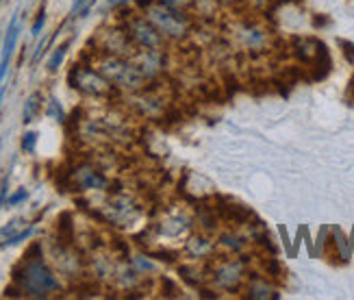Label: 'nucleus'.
<instances>
[{
    "instance_id": "nucleus-11",
    "label": "nucleus",
    "mask_w": 354,
    "mask_h": 300,
    "mask_svg": "<svg viewBox=\"0 0 354 300\" xmlns=\"http://www.w3.org/2000/svg\"><path fill=\"white\" fill-rule=\"evenodd\" d=\"M215 211H218L220 220L226 224H245L250 222V220H254V213L243 207V204H218V207H213Z\"/></svg>"
},
{
    "instance_id": "nucleus-10",
    "label": "nucleus",
    "mask_w": 354,
    "mask_h": 300,
    "mask_svg": "<svg viewBox=\"0 0 354 300\" xmlns=\"http://www.w3.org/2000/svg\"><path fill=\"white\" fill-rule=\"evenodd\" d=\"M215 279V285L222 288V290H237L239 281L243 279V261L235 259V261H222V265L215 270L213 274Z\"/></svg>"
},
{
    "instance_id": "nucleus-6",
    "label": "nucleus",
    "mask_w": 354,
    "mask_h": 300,
    "mask_svg": "<svg viewBox=\"0 0 354 300\" xmlns=\"http://www.w3.org/2000/svg\"><path fill=\"white\" fill-rule=\"evenodd\" d=\"M68 183H70V187L76 189V192H87V189H106V185H109L106 177L91 164L76 166L68 175Z\"/></svg>"
},
{
    "instance_id": "nucleus-9",
    "label": "nucleus",
    "mask_w": 354,
    "mask_h": 300,
    "mask_svg": "<svg viewBox=\"0 0 354 300\" xmlns=\"http://www.w3.org/2000/svg\"><path fill=\"white\" fill-rule=\"evenodd\" d=\"M104 213H106V220H111L113 224L124 227L127 222L135 220L137 209H135V204H133L131 198H127V196H115V198H111L109 202H106Z\"/></svg>"
},
{
    "instance_id": "nucleus-8",
    "label": "nucleus",
    "mask_w": 354,
    "mask_h": 300,
    "mask_svg": "<svg viewBox=\"0 0 354 300\" xmlns=\"http://www.w3.org/2000/svg\"><path fill=\"white\" fill-rule=\"evenodd\" d=\"M131 61L135 63V68L144 74L146 81H152V78H157L165 68V53L150 51V48H137L131 55Z\"/></svg>"
},
{
    "instance_id": "nucleus-18",
    "label": "nucleus",
    "mask_w": 354,
    "mask_h": 300,
    "mask_svg": "<svg viewBox=\"0 0 354 300\" xmlns=\"http://www.w3.org/2000/svg\"><path fill=\"white\" fill-rule=\"evenodd\" d=\"M35 144H37V133H26L24 139H22V150L24 152H33Z\"/></svg>"
},
{
    "instance_id": "nucleus-4",
    "label": "nucleus",
    "mask_w": 354,
    "mask_h": 300,
    "mask_svg": "<svg viewBox=\"0 0 354 300\" xmlns=\"http://www.w3.org/2000/svg\"><path fill=\"white\" fill-rule=\"evenodd\" d=\"M68 81L74 89H79L85 96H94V98H109L113 94V85L106 81L100 74V70H94L91 66H74L70 70Z\"/></svg>"
},
{
    "instance_id": "nucleus-2",
    "label": "nucleus",
    "mask_w": 354,
    "mask_h": 300,
    "mask_svg": "<svg viewBox=\"0 0 354 300\" xmlns=\"http://www.w3.org/2000/svg\"><path fill=\"white\" fill-rule=\"evenodd\" d=\"M96 66L100 74L109 81L115 89L122 91H142L146 89V78L144 74L135 68V63L127 57H115V55H98Z\"/></svg>"
},
{
    "instance_id": "nucleus-19",
    "label": "nucleus",
    "mask_w": 354,
    "mask_h": 300,
    "mask_svg": "<svg viewBox=\"0 0 354 300\" xmlns=\"http://www.w3.org/2000/svg\"><path fill=\"white\" fill-rule=\"evenodd\" d=\"M339 46L344 48L346 59H348L350 63H354V44H350V42H346V39H339Z\"/></svg>"
},
{
    "instance_id": "nucleus-23",
    "label": "nucleus",
    "mask_w": 354,
    "mask_h": 300,
    "mask_svg": "<svg viewBox=\"0 0 354 300\" xmlns=\"http://www.w3.org/2000/svg\"><path fill=\"white\" fill-rule=\"evenodd\" d=\"M346 98H348L350 103H354V76H352V81H350V85H348V91H346Z\"/></svg>"
},
{
    "instance_id": "nucleus-20",
    "label": "nucleus",
    "mask_w": 354,
    "mask_h": 300,
    "mask_svg": "<svg viewBox=\"0 0 354 300\" xmlns=\"http://www.w3.org/2000/svg\"><path fill=\"white\" fill-rule=\"evenodd\" d=\"M26 198H28V192H26V189H20V192H15V194L7 200V204H9V207H13V204H18V202L26 200Z\"/></svg>"
},
{
    "instance_id": "nucleus-7",
    "label": "nucleus",
    "mask_w": 354,
    "mask_h": 300,
    "mask_svg": "<svg viewBox=\"0 0 354 300\" xmlns=\"http://www.w3.org/2000/svg\"><path fill=\"white\" fill-rule=\"evenodd\" d=\"M98 48H100V55H115V57H127V59H131V55L137 51L135 44L129 39L127 30H118V28L102 30L98 35Z\"/></svg>"
},
{
    "instance_id": "nucleus-12",
    "label": "nucleus",
    "mask_w": 354,
    "mask_h": 300,
    "mask_svg": "<svg viewBox=\"0 0 354 300\" xmlns=\"http://www.w3.org/2000/svg\"><path fill=\"white\" fill-rule=\"evenodd\" d=\"M330 233H333V238L326 242L328 248H333L330 257H333V259H339L342 263H346V261L350 259V244H348V240H346V235H344L339 229H337V227H335Z\"/></svg>"
},
{
    "instance_id": "nucleus-1",
    "label": "nucleus",
    "mask_w": 354,
    "mask_h": 300,
    "mask_svg": "<svg viewBox=\"0 0 354 300\" xmlns=\"http://www.w3.org/2000/svg\"><path fill=\"white\" fill-rule=\"evenodd\" d=\"M13 283L20 285L22 296L30 298H48L59 290L57 276L41 259H24V263L13 272Z\"/></svg>"
},
{
    "instance_id": "nucleus-13",
    "label": "nucleus",
    "mask_w": 354,
    "mask_h": 300,
    "mask_svg": "<svg viewBox=\"0 0 354 300\" xmlns=\"http://www.w3.org/2000/svg\"><path fill=\"white\" fill-rule=\"evenodd\" d=\"M213 252V244L207 238H192L187 242V255L194 259H205Z\"/></svg>"
},
{
    "instance_id": "nucleus-22",
    "label": "nucleus",
    "mask_w": 354,
    "mask_h": 300,
    "mask_svg": "<svg viewBox=\"0 0 354 300\" xmlns=\"http://www.w3.org/2000/svg\"><path fill=\"white\" fill-rule=\"evenodd\" d=\"M159 3H163V5H170V7H176V9H180V7H187V5H192L194 0H159Z\"/></svg>"
},
{
    "instance_id": "nucleus-14",
    "label": "nucleus",
    "mask_w": 354,
    "mask_h": 300,
    "mask_svg": "<svg viewBox=\"0 0 354 300\" xmlns=\"http://www.w3.org/2000/svg\"><path fill=\"white\" fill-rule=\"evenodd\" d=\"M248 296L250 298H276L279 294H276L268 283H261V281H254L250 290H248Z\"/></svg>"
},
{
    "instance_id": "nucleus-5",
    "label": "nucleus",
    "mask_w": 354,
    "mask_h": 300,
    "mask_svg": "<svg viewBox=\"0 0 354 300\" xmlns=\"http://www.w3.org/2000/svg\"><path fill=\"white\" fill-rule=\"evenodd\" d=\"M127 35L135 44V48H150V51H163L165 37L157 30L148 18H129L127 20Z\"/></svg>"
},
{
    "instance_id": "nucleus-16",
    "label": "nucleus",
    "mask_w": 354,
    "mask_h": 300,
    "mask_svg": "<svg viewBox=\"0 0 354 300\" xmlns=\"http://www.w3.org/2000/svg\"><path fill=\"white\" fill-rule=\"evenodd\" d=\"M37 109H39V94H33V96L26 100V107H24V122L33 120V116L37 114Z\"/></svg>"
},
{
    "instance_id": "nucleus-17",
    "label": "nucleus",
    "mask_w": 354,
    "mask_h": 300,
    "mask_svg": "<svg viewBox=\"0 0 354 300\" xmlns=\"http://www.w3.org/2000/svg\"><path fill=\"white\" fill-rule=\"evenodd\" d=\"M68 46H70V42H66V44H61L59 48L55 51V55H53V59L48 61V70L50 72H55L59 66H61V61H64V57H66V51H68Z\"/></svg>"
},
{
    "instance_id": "nucleus-24",
    "label": "nucleus",
    "mask_w": 354,
    "mask_h": 300,
    "mask_svg": "<svg viewBox=\"0 0 354 300\" xmlns=\"http://www.w3.org/2000/svg\"><path fill=\"white\" fill-rule=\"evenodd\" d=\"M5 192H7V187H3V194H0V207H3V200H5Z\"/></svg>"
},
{
    "instance_id": "nucleus-15",
    "label": "nucleus",
    "mask_w": 354,
    "mask_h": 300,
    "mask_svg": "<svg viewBox=\"0 0 354 300\" xmlns=\"http://www.w3.org/2000/svg\"><path fill=\"white\" fill-rule=\"evenodd\" d=\"M220 244L230 248V250H235V252H241L245 248V242L239 238V235H235V233H222L220 235Z\"/></svg>"
},
{
    "instance_id": "nucleus-3",
    "label": "nucleus",
    "mask_w": 354,
    "mask_h": 300,
    "mask_svg": "<svg viewBox=\"0 0 354 300\" xmlns=\"http://www.w3.org/2000/svg\"><path fill=\"white\" fill-rule=\"evenodd\" d=\"M144 11H146V18L157 26V30L165 39H180L187 35L189 18L180 9L163 5V3H152Z\"/></svg>"
},
{
    "instance_id": "nucleus-21",
    "label": "nucleus",
    "mask_w": 354,
    "mask_h": 300,
    "mask_svg": "<svg viewBox=\"0 0 354 300\" xmlns=\"http://www.w3.org/2000/svg\"><path fill=\"white\" fill-rule=\"evenodd\" d=\"M44 22H46V15H44V9H41L39 15H37V20H35V24H33V28H30V33H33V35H39V30L44 28Z\"/></svg>"
}]
</instances>
